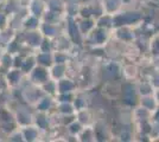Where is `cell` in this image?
<instances>
[{
  "instance_id": "6da1fadb",
  "label": "cell",
  "mask_w": 159,
  "mask_h": 142,
  "mask_svg": "<svg viewBox=\"0 0 159 142\" xmlns=\"http://www.w3.org/2000/svg\"><path fill=\"white\" fill-rule=\"evenodd\" d=\"M1 54H2V49L0 47V56H1Z\"/></svg>"
}]
</instances>
